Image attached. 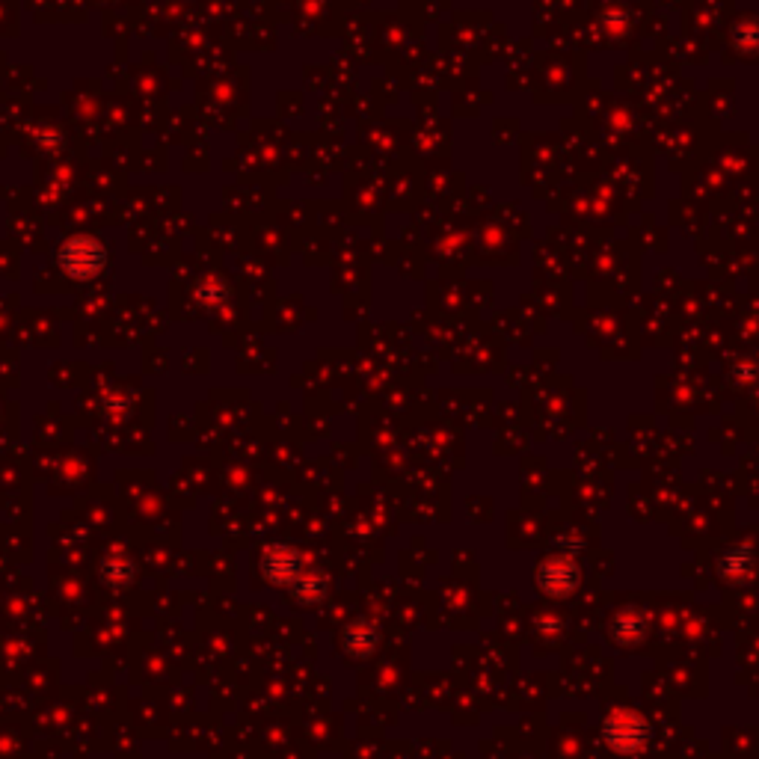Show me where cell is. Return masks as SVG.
Segmentation results:
<instances>
[{
	"mask_svg": "<svg viewBox=\"0 0 759 759\" xmlns=\"http://www.w3.org/2000/svg\"><path fill=\"white\" fill-rule=\"evenodd\" d=\"M104 264H107V250H104V244L95 241V238H86V235L66 241L63 250H60V267H63L69 276H75V279H92V276H98V273L104 270Z\"/></svg>",
	"mask_w": 759,
	"mask_h": 759,
	"instance_id": "obj_1",
	"label": "cell"
}]
</instances>
